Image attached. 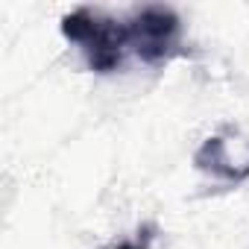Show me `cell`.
<instances>
[{
	"label": "cell",
	"mask_w": 249,
	"mask_h": 249,
	"mask_svg": "<svg viewBox=\"0 0 249 249\" xmlns=\"http://www.w3.org/2000/svg\"><path fill=\"white\" fill-rule=\"evenodd\" d=\"M150 246V234L144 237V240H129V243H120L117 249H147Z\"/></svg>",
	"instance_id": "cell-4"
},
{
	"label": "cell",
	"mask_w": 249,
	"mask_h": 249,
	"mask_svg": "<svg viewBox=\"0 0 249 249\" xmlns=\"http://www.w3.org/2000/svg\"><path fill=\"white\" fill-rule=\"evenodd\" d=\"M194 161H196L199 170H205V173H211V176H217V179H226V182H243V179L249 176V173L237 170V164H231L229 147H226L223 138H208V141L196 150Z\"/></svg>",
	"instance_id": "cell-3"
},
{
	"label": "cell",
	"mask_w": 249,
	"mask_h": 249,
	"mask_svg": "<svg viewBox=\"0 0 249 249\" xmlns=\"http://www.w3.org/2000/svg\"><path fill=\"white\" fill-rule=\"evenodd\" d=\"M129 50L147 65H164L179 53L182 24L167 6H141L126 21Z\"/></svg>",
	"instance_id": "cell-2"
},
{
	"label": "cell",
	"mask_w": 249,
	"mask_h": 249,
	"mask_svg": "<svg viewBox=\"0 0 249 249\" xmlns=\"http://www.w3.org/2000/svg\"><path fill=\"white\" fill-rule=\"evenodd\" d=\"M62 36L85 53L88 68L97 73L117 71L123 62V53L129 50L126 24H120V21L97 12V9H88V6L65 15Z\"/></svg>",
	"instance_id": "cell-1"
}]
</instances>
